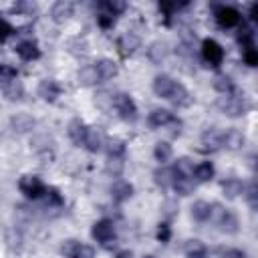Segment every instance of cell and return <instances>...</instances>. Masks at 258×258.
<instances>
[{
  "instance_id": "obj_48",
  "label": "cell",
  "mask_w": 258,
  "mask_h": 258,
  "mask_svg": "<svg viewBox=\"0 0 258 258\" xmlns=\"http://www.w3.org/2000/svg\"><path fill=\"white\" fill-rule=\"evenodd\" d=\"M73 258H95V252H93L91 246H87V244H79V248H77V252H75Z\"/></svg>"
},
{
  "instance_id": "obj_44",
  "label": "cell",
  "mask_w": 258,
  "mask_h": 258,
  "mask_svg": "<svg viewBox=\"0 0 258 258\" xmlns=\"http://www.w3.org/2000/svg\"><path fill=\"white\" fill-rule=\"evenodd\" d=\"M123 171V161L121 159H109L107 161V173H111L113 177H119Z\"/></svg>"
},
{
  "instance_id": "obj_50",
  "label": "cell",
  "mask_w": 258,
  "mask_h": 258,
  "mask_svg": "<svg viewBox=\"0 0 258 258\" xmlns=\"http://www.w3.org/2000/svg\"><path fill=\"white\" fill-rule=\"evenodd\" d=\"M224 258H248V256H246V252H242L238 248H228L224 252Z\"/></svg>"
},
{
  "instance_id": "obj_30",
  "label": "cell",
  "mask_w": 258,
  "mask_h": 258,
  "mask_svg": "<svg viewBox=\"0 0 258 258\" xmlns=\"http://www.w3.org/2000/svg\"><path fill=\"white\" fill-rule=\"evenodd\" d=\"M95 105L101 109V111H105V113H109V111H113V101H115V95L111 93V91H107V89H101V91H97L95 93Z\"/></svg>"
},
{
  "instance_id": "obj_29",
  "label": "cell",
  "mask_w": 258,
  "mask_h": 258,
  "mask_svg": "<svg viewBox=\"0 0 258 258\" xmlns=\"http://www.w3.org/2000/svg\"><path fill=\"white\" fill-rule=\"evenodd\" d=\"M191 218L196 222H208L212 218V204L204 202V200H198L191 204Z\"/></svg>"
},
{
  "instance_id": "obj_53",
  "label": "cell",
  "mask_w": 258,
  "mask_h": 258,
  "mask_svg": "<svg viewBox=\"0 0 258 258\" xmlns=\"http://www.w3.org/2000/svg\"><path fill=\"white\" fill-rule=\"evenodd\" d=\"M187 258H202V256H187Z\"/></svg>"
},
{
  "instance_id": "obj_7",
  "label": "cell",
  "mask_w": 258,
  "mask_h": 258,
  "mask_svg": "<svg viewBox=\"0 0 258 258\" xmlns=\"http://www.w3.org/2000/svg\"><path fill=\"white\" fill-rule=\"evenodd\" d=\"M214 18H216V22H218L220 28H234V26L240 24L242 14L234 6H218L214 10Z\"/></svg>"
},
{
  "instance_id": "obj_5",
  "label": "cell",
  "mask_w": 258,
  "mask_h": 258,
  "mask_svg": "<svg viewBox=\"0 0 258 258\" xmlns=\"http://www.w3.org/2000/svg\"><path fill=\"white\" fill-rule=\"evenodd\" d=\"M18 189H20L26 198L38 200V198L44 196L46 185L42 183V179H40L38 175H22V177L18 179Z\"/></svg>"
},
{
  "instance_id": "obj_51",
  "label": "cell",
  "mask_w": 258,
  "mask_h": 258,
  "mask_svg": "<svg viewBox=\"0 0 258 258\" xmlns=\"http://www.w3.org/2000/svg\"><path fill=\"white\" fill-rule=\"evenodd\" d=\"M250 18L258 20V4H250Z\"/></svg>"
},
{
  "instance_id": "obj_40",
  "label": "cell",
  "mask_w": 258,
  "mask_h": 258,
  "mask_svg": "<svg viewBox=\"0 0 258 258\" xmlns=\"http://www.w3.org/2000/svg\"><path fill=\"white\" fill-rule=\"evenodd\" d=\"M242 194L246 196L248 206H250L252 210H256V206H258V185H256V181H252L248 187H244V191H242Z\"/></svg>"
},
{
  "instance_id": "obj_22",
  "label": "cell",
  "mask_w": 258,
  "mask_h": 258,
  "mask_svg": "<svg viewBox=\"0 0 258 258\" xmlns=\"http://www.w3.org/2000/svg\"><path fill=\"white\" fill-rule=\"evenodd\" d=\"M214 175H216V167H214L212 161H202V163H198V165L191 169V179H194V181H200V183L210 181Z\"/></svg>"
},
{
  "instance_id": "obj_37",
  "label": "cell",
  "mask_w": 258,
  "mask_h": 258,
  "mask_svg": "<svg viewBox=\"0 0 258 258\" xmlns=\"http://www.w3.org/2000/svg\"><path fill=\"white\" fill-rule=\"evenodd\" d=\"M238 44L242 46V50L254 46V30L250 26H242L240 28V32H238Z\"/></svg>"
},
{
  "instance_id": "obj_14",
  "label": "cell",
  "mask_w": 258,
  "mask_h": 258,
  "mask_svg": "<svg viewBox=\"0 0 258 258\" xmlns=\"http://www.w3.org/2000/svg\"><path fill=\"white\" fill-rule=\"evenodd\" d=\"M167 101H169L171 105H175V107H189V105H191V95H189V91H187L181 83L175 81V85H173L171 95L167 97Z\"/></svg>"
},
{
  "instance_id": "obj_32",
  "label": "cell",
  "mask_w": 258,
  "mask_h": 258,
  "mask_svg": "<svg viewBox=\"0 0 258 258\" xmlns=\"http://www.w3.org/2000/svg\"><path fill=\"white\" fill-rule=\"evenodd\" d=\"M99 8H101L105 14H109V16H113V18H117L121 12H125L127 4H125V2H121V0H105V2H101V4H99Z\"/></svg>"
},
{
  "instance_id": "obj_31",
  "label": "cell",
  "mask_w": 258,
  "mask_h": 258,
  "mask_svg": "<svg viewBox=\"0 0 258 258\" xmlns=\"http://www.w3.org/2000/svg\"><path fill=\"white\" fill-rule=\"evenodd\" d=\"M214 89L222 95H230V93L236 91V85L228 75H216L214 77Z\"/></svg>"
},
{
  "instance_id": "obj_26",
  "label": "cell",
  "mask_w": 258,
  "mask_h": 258,
  "mask_svg": "<svg viewBox=\"0 0 258 258\" xmlns=\"http://www.w3.org/2000/svg\"><path fill=\"white\" fill-rule=\"evenodd\" d=\"M167 52H169V48H167V44H165V42H161V40L151 42V44H149V48H147V56H149V60H151V62H155V64L163 62V60H165V56H167Z\"/></svg>"
},
{
  "instance_id": "obj_12",
  "label": "cell",
  "mask_w": 258,
  "mask_h": 258,
  "mask_svg": "<svg viewBox=\"0 0 258 258\" xmlns=\"http://www.w3.org/2000/svg\"><path fill=\"white\" fill-rule=\"evenodd\" d=\"M73 12H75V4H73V2H69V0H58V2H54L52 8H50V18H52L56 24H62V22H67V20L73 16Z\"/></svg>"
},
{
  "instance_id": "obj_28",
  "label": "cell",
  "mask_w": 258,
  "mask_h": 258,
  "mask_svg": "<svg viewBox=\"0 0 258 258\" xmlns=\"http://www.w3.org/2000/svg\"><path fill=\"white\" fill-rule=\"evenodd\" d=\"M2 93L8 101H20L24 97V85L18 79H14V81L2 85Z\"/></svg>"
},
{
  "instance_id": "obj_34",
  "label": "cell",
  "mask_w": 258,
  "mask_h": 258,
  "mask_svg": "<svg viewBox=\"0 0 258 258\" xmlns=\"http://www.w3.org/2000/svg\"><path fill=\"white\" fill-rule=\"evenodd\" d=\"M183 250H185V256H202V258H206V256H208V250H206L204 242H200L198 238L187 240V242H185V246H183Z\"/></svg>"
},
{
  "instance_id": "obj_3",
  "label": "cell",
  "mask_w": 258,
  "mask_h": 258,
  "mask_svg": "<svg viewBox=\"0 0 258 258\" xmlns=\"http://www.w3.org/2000/svg\"><path fill=\"white\" fill-rule=\"evenodd\" d=\"M113 109L117 111V115L123 121H135L137 119V105L131 99V95L127 93H117L115 101H113Z\"/></svg>"
},
{
  "instance_id": "obj_41",
  "label": "cell",
  "mask_w": 258,
  "mask_h": 258,
  "mask_svg": "<svg viewBox=\"0 0 258 258\" xmlns=\"http://www.w3.org/2000/svg\"><path fill=\"white\" fill-rule=\"evenodd\" d=\"M179 6H185V4H177V2H159V10L163 12L165 20H169V18L179 10Z\"/></svg>"
},
{
  "instance_id": "obj_35",
  "label": "cell",
  "mask_w": 258,
  "mask_h": 258,
  "mask_svg": "<svg viewBox=\"0 0 258 258\" xmlns=\"http://www.w3.org/2000/svg\"><path fill=\"white\" fill-rule=\"evenodd\" d=\"M153 155H155V159L163 165V163H167V161L171 159L173 149H171V145H169L167 141H159V143L155 145V149H153Z\"/></svg>"
},
{
  "instance_id": "obj_16",
  "label": "cell",
  "mask_w": 258,
  "mask_h": 258,
  "mask_svg": "<svg viewBox=\"0 0 258 258\" xmlns=\"http://www.w3.org/2000/svg\"><path fill=\"white\" fill-rule=\"evenodd\" d=\"M87 131H89V125H87L85 121H81V119H73V121L69 123V137H71V141H73L75 145H79V147L85 143Z\"/></svg>"
},
{
  "instance_id": "obj_11",
  "label": "cell",
  "mask_w": 258,
  "mask_h": 258,
  "mask_svg": "<svg viewBox=\"0 0 258 258\" xmlns=\"http://www.w3.org/2000/svg\"><path fill=\"white\" fill-rule=\"evenodd\" d=\"M34 125H36V121H34V117L28 115V113H16V115L10 117V129H12L14 133H18V135L30 133V131L34 129Z\"/></svg>"
},
{
  "instance_id": "obj_2",
  "label": "cell",
  "mask_w": 258,
  "mask_h": 258,
  "mask_svg": "<svg viewBox=\"0 0 258 258\" xmlns=\"http://www.w3.org/2000/svg\"><path fill=\"white\" fill-rule=\"evenodd\" d=\"M218 216V228L224 232V234H236L238 232V216L232 212V210H224L222 206L218 204H212V216Z\"/></svg>"
},
{
  "instance_id": "obj_52",
  "label": "cell",
  "mask_w": 258,
  "mask_h": 258,
  "mask_svg": "<svg viewBox=\"0 0 258 258\" xmlns=\"http://www.w3.org/2000/svg\"><path fill=\"white\" fill-rule=\"evenodd\" d=\"M115 258H133V252L131 250H121V252H117Z\"/></svg>"
},
{
  "instance_id": "obj_24",
  "label": "cell",
  "mask_w": 258,
  "mask_h": 258,
  "mask_svg": "<svg viewBox=\"0 0 258 258\" xmlns=\"http://www.w3.org/2000/svg\"><path fill=\"white\" fill-rule=\"evenodd\" d=\"M105 149H107V155L109 159H123L125 155V141L119 139V137H109L105 139Z\"/></svg>"
},
{
  "instance_id": "obj_49",
  "label": "cell",
  "mask_w": 258,
  "mask_h": 258,
  "mask_svg": "<svg viewBox=\"0 0 258 258\" xmlns=\"http://www.w3.org/2000/svg\"><path fill=\"white\" fill-rule=\"evenodd\" d=\"M10 34H12V26H10L4 18H0V42H4Z\"/></svg>"
},
{
  "instance_id": "obj_42",
  "label": "cell",
  "mask_w": 258,
  "mask_h": 258,
  "mask_svg": "<svg viewBox=\"0 0 258 258\" xmlns=\"http://www.w3.org/2000/svg\"><path fill=\"white\" fill-rule=\"evenodd\" d=\"M242 58H244V62H246L248 67H256V64H258V50H256L254 46L244 48V50H242Z\"/></svg>"
},
{
  "instance_id": "obj_46",
  "label": "cell",
  "mask_w": 258,
  "mask_h": 258,
  "mask_svg": "<svg viewBox=\"0 0 258 258\" xmlns=\"http://www.w3.org/2000/svg\"><path fill=\"white\" fill-rule=\"evenodd\" d=\"M169 238H171V228H169V224H167V222L159 224V226H157V240L165 244V242H169Z\"/></svg>"
},
{
  "instance_id": "obj_54",
  "label": "cell",
  "mask_w": 258,
  "mask_h": 258,
  "mask_svg": "<svg viewBox=\"0 0 258 258\" xmlns=\"http://www.w3.org/2000/svg\"><path fill=\"white\" fill-rule=\"evenodd\" d=\"M143 258H155V256H151V254H149V256H143Z\"/></svg>"
},
{
  "instance_id": "obj_17",
  "label": "cell",
  "mask_w": 258,
  "mask_h": 258,
  "mask_svg": "<svg viewBox=\"0 0 258 258\" xmlns=\"http://www.w3.org/2000/svg\"><path fill=\"white\" fill-rule=\"evenodd\" d=\"M171 187L179 194V196H189L196 187V181L191 179V175H183V173H177L173 171V181H171Z\"/></svg>"
},
{
  "instance_id": "obj_27",
  "label": "cell",
  "mask_w": 258,
  "mask_h": 258,
  "mask_svg": "<svg viewBox=\"0 0 258 258\" xmlns=\"http://www.w3.org/2000/svg\"><path fill=\"white\" fill-rule=\"evenodd\" d=\"M95 69H97L101 81H109V79H113L117 75V64L111 58H99L95 62Z\"/></svg>"
},
{
  "instance_id": "obj_1",
  "label": "cell",
  "mask_w": 258,
  "mask_h": 258,
  "mask_svg": "<svg viewBox=\"0 0 258 258\" xmlns=\"http://www.w3.org/2000/svg\"><path fill=\"white\" fill-rule=\"evenodd\" d=\"M216 105H218V107H220V111H222L224 115H228V117H242V115L250 109V105H248V101H246L244 93H242V95H238L236 91H234V93H230V95L220 97Z\"/></svg>"
},
{
  "instance_id": "obj_43",
  "label": "cell",
  "mask_w": 258,
  "mask_h": 258,
  "mask_svg": "<svg viewBox=\"0 0 258 258\" xmlns=\"http://www.w3.org/2000/svg\"><path fill=\"white\" fill-rule=\"evenodd\" d=\"M12 12H24V14L32 16V14L36 12V4H34V2H16V4L12 6Z\"/></svg>"
},
{
  "instance_id": "obj_36",
  "label": "cell",
  "mask_w": 258,
  "mask_h": 258,
  "mask_svg": "<svg viewBox=\"0 0 258 258\" xmlns=\"http://www.w3.org/2000/svg\"><path fill=\"white\" fill-rule=\"evenodd\" d=\"M67 48H69V52L71 54H75V56H81V54H85L87 52V40L85 38H81V36H75V38H71V40H67Z\"/></svg>"
},
{
  "instance_id": "obj_6",
  "label": "cell",
  "mask_w": 258,
  "mask_h": 258,
  "mask_svg": "<svg viewBox=\"0 0 258 258\" xmlns=\"http://www.w3.org/2000/svg\"><path fill=\"white\" fill-rule=\"evenodd\" d=\"M91 236L97 240V242H101L103 246H109L111 242L115 244V224L111 222V220H99V222H95L93 224V228H91Z\"/></svg>"
},
{
  "instance_id": "obj_33",
  "label": "cell",
  "mask_w": 258,
  "mask_h": 258,
  "mask_svg": "<svg viewBox=\"0 0 258 258\" xmlns=\"http://www.w3.org/2000/svg\"><path fill=\"white\" fill-rule=\"evenodd\" d=\"M153 179H155V183L159 185V187H169L171 185V181H173V169H169V167H157L155 171H153Z\"/></svg>"
},
{
  "instance_id": "obj_9",
  "label": "cell",
  "mask_w": 258,
  "mask_h": 258,
  "mask_svg": "<svg viewBox=\"0 0 258 258\" xmlns=\"http://www.w3.org/2000/svg\"><path fill=\"white\" fill-rule=\"evenodd\" d=\"M36 93H38V97H40L42 101H46V103H54V101L60 97L62 89H60V85H58L56 81H52V79H42V81L38 83Z\"/></svg>"
},
{
  "instance_id": "obj_15",
  "label": "cell",
  "mask_w": 258,
  "mask_h": 258,
  "mask_svg": "<svg viewBox=\"0 0 258 258\" xmlns=\"http://www.w3.org/2000/svg\"><path fill=\"white\" fill-rule=\"evenodd\" d=\"M133 196V183L125 181V179H117L113 185H111V198L113 202L117 204H123L125 200H129Z\"/></svg>"
},
{
  "instance_id": "obj_39",
  "label": "cell",
  "mask_w": 258,
  "mask_h": 258,
  "mask_svg": "<svg viewBox=\"0 0 258 258\" xmlns=\"http://www.w3.org/2000/svg\"><path fill=\"white\" fill-rule=\"evenodd\" d=\"M14 79H18V71H16L14 67L6 64V62H0V85L10 83V81H14Z\"/></svg>"
},
{
  "instance_id": "obj_38",
  "label": "cell",
  "mask_w": 258,
  "mask_h": 258,
  "mask_svg": "<svg viewBox=\"0 0 258 258\" xmlns=\"http://www.w3.org/2000/svg\"><path fill=\"white\" fill-rule=\"evenodd\" d=\"M44 200H46V206H50V208H60L64 204V198L60 196V191L56 187H46Z\"/></svg>"
},
{
  "instance_id": "obj_18",
  "label": "cell",
  "mask_w": 258,
  "mask_h": 258,
  "mask_svg": "<svg viewBox=\"0 0 258 258\" xmlns=\"http://www.w3.org/2000/svg\"><path fill=\"white\" fill-rule=\"evenodd\" d=\"M16 54L22 58V60H36L40 56V48L34 40H22L16 44Z\"/></svg>"
},
{
  "instance_id": "obj_19",
  "label": "cell",
  "mask_w": 258,
  "mask_h": 258,
  "mask_svg": "<svg viewBox=\"0 0 258 258\" xmlns=\"http://www.w3.org/2000/svg\"><path fill=\"white\" fill-rule=\"evenodd\" d=\"M175 81L169 77V75H157L153 79V93L161 99H167L171 95V89H173Z\"/></svg>"
},
{
  "instance_id": "obj_47",
  "label": "cell",
  "mask_w": 258,
  "mask_h": 258,
  "mask_svg": "<svg viewBox=\"0 0 258 258\" xmlns=\"http://www.w3.org/2000/svg\"><path fill=\"white\" fill-rule=\"evenodd\" d=\"M79 244H81V242H77V240H67V242L62 244L60 252H62L67 258H73V256H75V252H77V248H79Z\"/></svg>"
},
{
  "instance_id": "obj_25",
  "label": "cell",
  "mask_w": 258,
  "mask_h": 258,
  "mask_svg": "<svg viewBox=\"0 0 258 258\" xmlns=\"http://www.w3.org/2000/svg\"><path fill=\"white\" fill-rule=\"evenodd\" d=\"M244 183H242V179H238V177H228V179H224L222 181V191H224V196L228 198V200H236L242 191H244Z\"/></svg>"
},
{
  "instance_id": "obj_21",
  "label": "cell",
  "mask_w": 258,
  "mask_h": 258,
  "mask_svg": "<svg viewBox=\"0 0 258 258\" xmlns=\"http://www.w3.org/2000/svg\"><path fill=\"white\" fill-rule=\"evenodd\" d=\"M202 145L206 151H218L222 147V131H218L216 127H210L202 133Z\"/></svg>"
},
{
  "instance_id": "obj_8",
  "label": "cell",
  "mask_w": 258,
  "mask_h": 258,
  "mask_svg": "<svg viewBox=\"0 0 258 258\" xmlns=\"http://www.w3.org/2000/svg\"><path fill=\"white\" fill-rule=\"evenodd\" d=\"M147 121H149L151 127H167V125H173V127H177V129L181 127V121H179L171 111H167V109H153V111L149 113Z\"/></svg>"
},
{
  "instance_id": "obj_20",
  "label": "cell",
  "mask_w": 258,
  "mask_h": 258,
  "mask_svg": "<svg viewBox=\"0 0 258 258\" xmlns=\"http://www.w3.org/2000/svg\"><path fill=\"white\" fill-rule=\"evenodd\" d=\"M105 145V137H103V131L99 127H89L87 131V137H85V143L83 147H87L91 153H97L101 147Z\"/></svg>"
},
{
  "instance_id": "obj_23",
  "label": "cell",
  "mask_w": 258,
  "mask_h": 258,
  "mask_svg": "<svg viewBox=\"0 0 258 258\" xmlns=\"http://www.w3.org/2000/svg\"><path fill=\"white\" fill-rule=\"evenodd\" d=\"M77 79H79V83L83 85V87H91V85H97L101 79H99V73H97V69H95V64H85V67H81L79 69V73H77Z\"/></svg>"
},
{
  "instance_id": "obj_4",
  "label": "cell",
  "mask_w": 258,
  "mask_h": 258,
  "mask_svg": "<svg viewBox=\"0 0 258 258\" xmlns=\"http://www.w3.org/2000/svg\"><path fill=\"white\" fill-rule=\"evenodd\" d=\"M202 56H204V60H206L210 67L218 69V67L224 62L226 52H224V48H222V44H220L218 40L206 38V40L202 42Z\"/></svg>"
},
{
  "instance_id": "obj_10",
  "label": "cell",
  "mask_w": 258,
  "mask_h": 258,
  "mask_svg": "<svg viewBox=\"0 0 258 258\" xmlns=\"http://www.w3.org/2000/svg\"><path fill=\"white\" fill-rule=\"evenodd\" d=\"M139 36L135 34V32H123L121 36H119V40H117V50H119V54L123 56V58H127V56H131L137 48H139Z\"/></svg>"
},
{
  "instance_id": "obj_13",
  "label": "cell",
  "mask_w": 258,
  "mask_h": 258,
  "mask_svg": "<svg viewBox=\"0 0 258 258\" xmlns=\"http://www.w3.org/2000/svg\"><path fill=\"white\" fill-rule=\"evenodd\" d=\"M244 143H246V137H244L242 131H238V129L222 131V147H228V149L236 151V149H242Z\"/></svg>"
},
{
  "instance_id": "obj_45",
  "label": "cell",
  "mask_w": 258,
  "mask_h": 258,
  "mask_svg": "<svg viewBox=\"0 0 258 258\" xmlns=\"http://www.w3.org/2000/svg\"><path fill=\"white\" fill-rule=\"evenodd\" d=\"M115 20H117V18H113V16H109V14H105V12H101V14L97 16V24H99L103 30L113 28V26H115Z\"/></svg>"
}]
</instances>
